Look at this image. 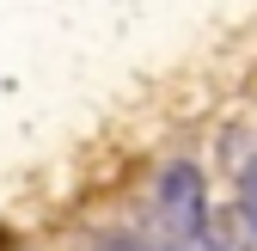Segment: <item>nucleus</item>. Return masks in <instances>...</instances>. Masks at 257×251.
<instances>
[{
    "label": "nucleus",
    "mask_w": 257,
    "mask_h": 251,
    "mask_svg": "<svg viewBox=\"0 0 257 251\" xmlns=\"http://www.w3.org/2000/svg\"><path fill=\"white\" fill-rule=\"evenodd\" d=\"M159 221L172 227L178 245H202V233H208V184H202V166L172 160L166 172H159Z\"/></svg>",
    "instance_id": "nucleus-1"
},
{
    "label": "nucleus",
    "mask_w": 257,
    "mask_h": 251,
    "mask_svg": "<svg viewBox=\"0 0 257 251\" xmlns=\"http://www.w3.org/2000/svg\"><path fill=\"white\" fill-rule=\"evenodd\" d=\"M239 221L257 233V160H251V172H245V196H239Z\"/></svg>",
    "instance_id": "nucleus-2"
},
{
    "label": "nucleus",
    "mask_w": 257,
    "mask_h": 251,
    "mask_svg": "<svg viewBox=\"0 0 257 251\" xmlns=\"http://www.w3.org/2000/svg\"><path fill=\"white\" fill-rule=\"evenodd\" d=\"M98 251H147V245H135V239H104Z\"/></svg>",
    "instance_id": "nucleus-3"
}]
</instances>
